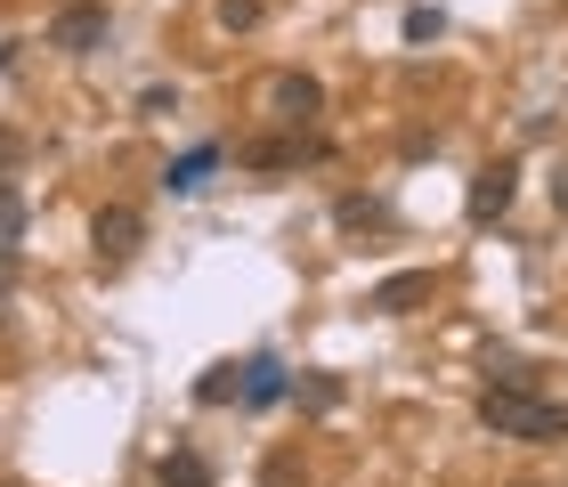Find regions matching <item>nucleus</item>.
Returning a JSON list of instances; mask_svg holds the SVG:
<instances>
[{"label":"nucleus","instance_id":"1","mask_svg":"<svg viewBox=\"0 0 568 487\" xmlns=\"http://www.w3.org/2000/svg\"><path fill=\"white\" fill-rule=\"evenodd\" d=\"M479 430H496V439H528V447H560L568 439V406L560 398H536V390H511V382H487V390H479Z\"/></svg>","mask_w":568,"mask_h":487},{"label":"nucleus","instance_id":"2","mask_svg":"<svg viewBox=\"0 0 568 487\" xmlns=\"http://www.w3.org/2000/svg\"><path fill=\"white\" fill-rule=\"evenodd\" d=\"M511 195H520V163L496 155V163H479V171H471V195H463V212H471L479 227H496V220L511 212Z\"/></svg>","mask_w":568,"mask_h":487},{"label":"nucleus","instance_id":"3","mask_svg":"<svg viewBox=\"0 0 568 487\" xmlns=\"http://www.w3.org/2000/svg\"><path fill=\"white\" fill-rule=\"evenodd\" d=\"M90 244H98V261L106 268H122L131 252L146 244V220H139V203H106V212L90 220Z\"/></svg>","mask_w":568,"mask_h":487},{"label":"nucleus","instance_id":"4","mask_svg":"<svg viewBox=\"0 0 568 487\" xmlns=\"http://www.w3.org/2000/svg\"><path fill=\"white\" fill-rule=\"evenodd\" d=\"M98 41H106V9H98V0H65V9L49 17V49H73V58H90Z\"/></svg>","mask_w":568,"mask_h":487},{"label":"nucleus","instance_id":"5","mask_svg":"<svg viewBox=\"0 0 568 487\" xmlns=\"http://www.w3.org/2000/svg\"><path fill=\"white\" fill-rule=\"evenodd\" d=\"M268 106H276L284 122H308V114H325V82H317V73H276V82H268Z\"/></svg>","mask_w":568,"mask_h":487},{"label":"nucleus","instance_id":"6","mask_svg":"<svg viewBox=\"0 0 568 487\" xmlns=\"http://www.w3.org/2000/svg\"><path fill=\"white\" fill-rule=\"evenodd\" d=\"M430 285H438V276H430V268H406V276H382V285L366 293V310H374V317H406V310H415V301H430Z\"/></svg>","mask_w":568,"mask_h":487},{"label":"nucleus","instance_id":"7","mask_svg":"<svg viewBox=\"0 0 568 487\" xmlns=\"http://www.w3.org/2000/svg\"><path fill=\"white\" fill-rule=\"evenodd\" d=\"M212 171H220V146H187V155H179V163L163 171V187H171V195H195Z\"/></svg>","mask_w":568,"mask_h":487},{"label":"nucleus","instance_id":"8","mask_svg":"<svg viewBox=\"0 0 568 487\" xmlns=\"http://www.w3.org/2000/svg\"><path fill=\"white\" fill-rule=\"evenodd\" d=\"M154 479H163V487H220V479H212V464H203L195 447H171L163 464H154Z\"/></svg>","mask_w":568,"mask_h":487},{"label":"nucleus","instance_id":"9","mask_svg":"<svg viewBox=\"0 0 568 487\" xmlns=\"http://www.w3.org/2000/svg\"><path fill=\"white\" fill-rule=\"evenodd\" d=\"M284 390H293V382H284L276 357H252V366H244V406H276Z\"/></svg>","mask_w":568,"mask_h":487},{"label":"nucleus","instance_id":"10","mask_svg":"<svg viewBox=\"0 0 568 487\" xmlns=\"http://www.w3.org/2000/svg\"><path fill=\"white\" fill-rule=\"evenodd\" d=\"M333 220H342V227H390V203H374V195H342V203H333Z\"/></svg>","mask_w":568,"mask_h":487},{"label":"nucleus","instance_id":"11","mask_svg":"<svg viewBox=\"0 0 568 487\" xmlns=\"http://www.w3.org/2000/svg\"><path fill=\"white\" fill-rule=\"evenodd\" d=\"M244 163H252V171H293V163H301V146H293V139H252V146H244Z\"/></svg>","mask_w":568,"mask_h":487},{"label":"nucleus","instance_id":"12","mask_svg":"<svg viewBox=\"0 0 568 487\" xmlns=\"http://www.w3.org/2000/svg\"><path fill=\"white\" fill-rule=\"evenodd\" d=\"M195 398H203V406H227V398H244V374H236V366H212V374L195 382Z\"/></svg>","mask_w":568,"mask_h":487},{"label":"nucleus","instance_id":"13","mask_svg":"<svg viewBox=\"0 0 568 487\" xmlns=\"http://www.w3.org/2000/svg\"><path fill=\"white\" fill-rule=\"evenodd\" d=\"M17 236H24V195L9 187V179H0V252H9Z\"/></svg>","mask_w":568,"mask_h":487},{"label":"nucleus","instance_id":"14","mask_svg":"<svg viewBox=\"0 0 568 487\" xmlns=\"http://www.w3.org/2000/svg\"><path fill=\"white\" fill-rule=\"evenodd\" d=\"M220 24L227 33H252V24H261V0H220Z\"/></svg>","mask_w":568,"mask_h":487},{"label":"nucleus","instance_id":"15","mask_svg":"<svg viewBox=\"0 0 568 487\" xmlns=\"http://www.w3.org/2000/svg\"><path fill=\"white\" fill-rule=\"evenodd\" d=\"M438 33H447V17H438V9H406V41H438Z\"/></svg>","mask_w":568,"mask_h":487},{"label":"nucleus","instance_id":"16","mask_svg":"<svg viewBox=\"0 0 568 487\" xmlns=\"http://www.w3.org/2000/svg\"><path fill=\"white\" fill-rule=\"evenodd\" d=\"M24 163V131H9V122H0V179H9Z\"/></svg>","mask_w":568,"mask_h":487},{"label":"nucleus","instance_id":"17","mask_svg":"<svg viewBox=\"0 0 568 487\" xmlns=\"http://www.w3.org/2000/svg\"><path fill=\"white\" fill-rule=\"evenodd\" d=\"M552 212H560V220H568V163H560V171H552Z\"/></svg>","mask_w":568,"mask_h":487},{"label":"nucleus","instance_id":"18","mask_svg":"<svg viewBox=\"0 0 568 487\" xmlns=\"http://www.w3.org/2000/svg\"><path fill=\"white\" fill-rule=\"evenodd\" d=\"M268 487H301V479H293V464H268Z\"/></svg>","mask_w":568,"mask_h":487}]
</instances>
